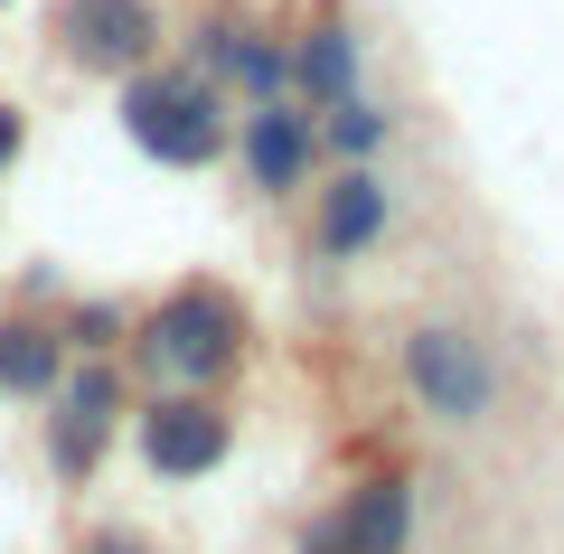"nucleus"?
Wrapping results in <instances>:
<instances>
[{
    "mask_svg": "<svg viewBox=\"0 0 564 554\" xmlns=\"http://www.w3.org/2000/svg\"><path fill=\"white\" fill-rule=\"evenodd\" d=\"M122 338H132V367L151 385H198V395H217L245 367V338L254 329H245V301L226 282H180V292H161Z\"/></svg>",
    "mask_w": 564,
    "mask_h": 554,
    "instance_id": "obj_1",
    "label": "nucleus"
},
{
    "mask_svg": "<svg viewBox=\"0 0 564 554\" xmlns=\"http://www.w3.org/2000/svg\"><path fill=\"white\" fill-rule=\"evenodd\" d=\"M122 132H132L141 160H161V170H217L226 141H236V113H226L217 76L151 57V66L122 76Z\"/></svg>",
    "mask_w": 564,
    "mask_h": 554,
    "instance_id": "obj_2",
    "label": "nucleus"
},
{
    "mask_svg": "<svg viewBox=\"0 0 564 554\" xmlns=\"http://www.w3.org/2000/svg\"><path fill=\"white\" fill-rule=\"evenodd\" d=\"M47 47L76 76L122 85L132 66H151L170 47V20H161V0H47Z\"/></svg>",
    "mask_w": 564,
    "mask_h": 554,
    "instance_id": "obj_3",
    "label": "nucleus"
},
{
    "mask_svg": "<svg viewBox=\"0 0 564 554\" xmlns=\"http://www.w3.org/2000/svg\"><path fill=\"white\" fill-rule=\"evenodd\" d=\"M113 433H122V367L113 357H66V377L47 385V470L66 489H85L113 452Z\"/></svg>",
    "mask_w": 564,
    "mask_h": 554,
    "instance_id": "obj_4",
    "label": "nucleus"
},
{
    "mask_svg": "<svg viewBox=\"0 0 564 554\" xmlns=\"http://www.w3.org/2000/svg\"><path fill=\"white\" fill-rule=\"evenodd\" d=\"M404 385H414V404L433 423H480L489 395H499V377H489V348L470 329H452V319H423L414 338H404Z\"/></svg>",
    "mask_w": 564,
    "mask_h": 554,
    "instance_id": "obj_5",
    "label": "nucleus"
},
{
    "mask_svg": "<svg viewBox=\"0 0 564 554\" xmlns=\"http://www.w3.org/2000/svg\"><path fill=\"white\" fill-rule=\"evenodd\" d=\"M132 442H141V460L161 479H207L236 452V414H226L217 395H198V385H170V395H151L132 414Z\"/></svg>",
    "mask_w": 564,
    "mask_h": 554,
    "instance_id": "obj_6",
    "label": "nucleus"
},
{
    "mask_svg": "<svg viewBox=\"0 0 564 554\" xmlns=\"http://www.w3.org/2000/svg\"><path fill=\"white\" fill-rule=\"evenodd\" d=\"M226 151L245 160V178H254L263 198H302L311 188V160H321V122H311V104L292 95H263L236 113V141Z\"/></svg>",
    "mask_w": 564,
    "mask_h": 554,
    "instance_id": "obj_7",
    "label": "nucleus"
},
{
    "mask_svg": "<svg viewBox=\"0 0 564 554\" xmlns=\"http://www.w3.org/2000/svg\"><path fill=\"white\" fill-rule=\"evenodd\" d=\"M367 85V39L348 20H311L302 39H292V95L311 104V113H329V104H348Z\"/></svg>",
    "mask_w": 564,
    "mask_h": 554,
    "instance_id": "obj_8",
    "label": "nucleus"
},
{
    "mask_svg": "<svg viewBox=\"0 0 564 554\" xmlns=\"http://www.w3.org/2000/svg\"><path fill=\"white\" fill-rule=\"evenodd\" d=\"M386 217H395V198H386V178L367 170V160H348V170H339V178L321 188V254H329V263L367 254V245L386 236Z\"/></svg>",
    "mask_w": 564,
    "mask_h": 554,
    "instance_id": "obj_9",
    "label": "nucleus"
},
{
    "mask_svg": "<svg viewBox=\"0 0 564 554\" xmlns=\"http://www.w3.org/2000/svg\"><path fill=\"white\" fill-rule=\"evenodd\" d=\"M66 329L57 319H39V311H10L0 319V395L10 404H47V385L66 377Z\"/></svg>",
    "mask_w": 564,
    "mask_h": 554,
    "instance_id": "obj_10",
    "label": "nucleus"
},
{
    "mask_svg": "<svg viewBox=\"0 0 564 554\" xmlns=\"http://www.w3.org/2000/svg\"><path fill=\"white\" fill-rule=\"evenodd\" d=\"M329 526H339V545H348V554H404V526H414V489H404V479H367V489L348 498Z\"/></svg>",
    "mask_w": 564,
    "mask_h": 554,
    "instance_id": "obj_11",
    "label": "nucleus"
},
{
    "mask_svg": "<svg viewBox=\"0 0 564 554\" xmlns=\"http://www.w3.org/2000/svg\"><path fill=\"white\" fill-rule=\"evenodd\" d=\"M311 122H321V151H339V160H377V151H386V132H395V113H377L367 95L329 104V113H311Z\"/></svg>",
    "mask_w": 564,
    "mask_h": 554,
    "instance_id": "obj_12",
    "label": "nucleus"
},
{
    "mask_svg": "<svg viewBox=\"0 0 564 554\" xmlns=\"http://www.w3.org/2000/svg\"><path fill=\"white\" fill-rule=\"evenodd\" d=\"M57 329H66V348H85V357H104V348H113L122 329H132V319H122L113 301H85V311H66Z\"/></svg>",
    "mask_w": 564,
    "mask_h": 554,
    "instance_id": "obj_13",
    "label": "nucleus"
},
{
    "mask_svg": "<svg viewBox=\"0 0 564 554\" xmlns=\"http://www.w3.org/2000/svg\"><path fill=\"white\" fill-rule=\"evenodd\" d=\"M20 151H29V113H20V104H0V178L20 170Z\"/></svg>",
    "mask_w": 564,
    "mask_h": 554,
    "instance_id": "obj_14",
    "label": "nucleus"
},
{
    "mask_svg": "<svg viewBox=\"0 0 564 554\" xmlns=\"http://www.w3.org/2000/svg\"><path fill=\"white\" fill-rule=\"evenodd\" d=\"M85 554H151V545H141L132 526H104V535H85Z\"/></svg>",
    "mask_w": 564,
    "mask_h": 554,
    "instance_id": "obj_15",
    "label": "nucleus"
},
{
    "mask_svg": "<svg viewBox=\"0 0 564 554\" xmlns=\"http://www.w3.org/2000/svg\"><path fill=\"white\" fill-rule=\"evenodd\" d=\"M302 554H348V545H339V526H321V535H311Z\"/></svg>",
    "mask_w": 564,
    "mask_h": 554,
    "instance_id": "obj_16",
    "label": "nucleus"
},
{
    "mask_svg": "<svg viewBox=\"0 0 564 554\" xmlns=\"http://www.w3.org/2000/svg\"><path fill=\"white\" fill-rule=\"evenodd\" d=\"M0 10H10V0H0Z\"/></svg>",
    "mask_w": 564,
    "mask_h": 554,
    "instance_id": "obj_17",
    "label": "nucleus"
}]
</instances>
